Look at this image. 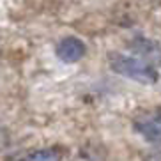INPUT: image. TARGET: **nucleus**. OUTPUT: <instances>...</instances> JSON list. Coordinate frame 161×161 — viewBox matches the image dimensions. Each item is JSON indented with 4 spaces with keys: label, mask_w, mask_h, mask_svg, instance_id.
Listing matches in <instances>:
<instances>
[{
    "label": "nucleus",
    "mask_w": 161,
    "mask_h": 161,
    "mask_svg": "<svg viewBox=\"0 0 161 161\" xmlns=\"http://www.w3.org/2000/svg\"><path fill=\"white\" fill-rule=\"evenodd\" d=\"M108 64L112 71L117 75L129 78L133 81L143 83V85H154L159 80V73L156 66H152L143 58L136 55H128L120 52H110L108 53Z\"/></svg>",
    "instance_id": "nucleus-1"
},
{
    "label": "nucleus",
    "mask_w": 161,
    "mask_h": 161,
    "mask_svg": "<svg viewBox=\"0 0 161 161\" xmlns=\"http://www.w3.org/2000/svg\"><path fill=\"white\" fill-rule=\"evenodd\" d=\"M133 129L149 143H161V106L135 115Z\"/></svg>",
    "instance_id": "nucleus-2"
},
{
    "label": "nucleus",
    "mask_w": 161,
    "mask_h": 161,
    "mask_svg": "<svg viewBox=\"0 0 161 161\" xmlns=\"http://www.w3.org/2000/svg\"><path fill=\"white\" fill-rule=\"evenodd\" d=\"M87 53V46L81 39L69 36L58 41L57 48H55V55L58 57V60H62L64 64H75V62L81 60Z\"/></svg>",
    "instance_id": "nucleus-3"
},
{
    "label": "nucleus",
    "mask_w": 161,
    "mask_h": 161,
    "mask_svg": "<svg viewBox=\"0 0 161 161\" xmlns=\"http://www.w3.org/2000/svg\"><path fill=\"white\" fill-rule=\"evenodd\" d=\"M131 50L133 53H136V57L143 58L145 62H149L152 66H158L161 62V46L156 41H152V39L135 37L131 43Z\"/></svg>",
    "instance_id": "nucleus-4"
},
{
    "label": "nucleus",
    "mask_w": 161,
    "mask_h": 161,
    "mask_svg": "<svg viewBox=\"0 0 161 161\" xmlns=\"http://www.w3.org/2000/svg\"><path fill=\"white\" fill-rule=\"evenodd\" d=\"M19 161H62V152L57 147H46V149H39V151L30 152Z\"/></svg>",
    "instance_id": "nucleus-5"
}]
</instances>
